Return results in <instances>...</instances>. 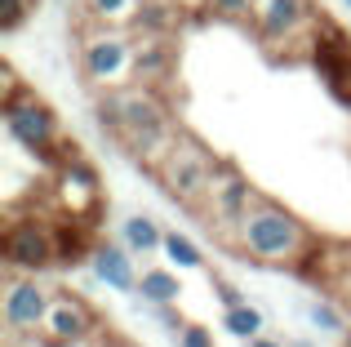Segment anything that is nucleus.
I'll return each instance as SVG.
<instances>
[{
    "label": "nucleus",
    "instance_id": "obj_1",
    "mask_svg": "<svg viewBox=\"0 0 351 347\" xmlns=\"http://www.w3.org/2000/svg\"><path fill=\"white\" fill-rule=\"evenodd\" d=\"M98 125L147 169H160L165 156L178 147V125H173L169 107L160 103L156 89L129 85V89H112V94L98 98Z\"/></svg>",
    "mask_w": 351,
    "mask_h": 347
},
{
    "label": "nucleus",
    "instance_id": "obj_2",
    "mask_svg": "<svg viewBox=\"0 0 351 347\" xmlns=\"http://www.w3.org/2000/svg\"><path fill=\"white\" fill-rule=\"evenodd\" d=\"M232 250H240L245 259L263 263V267H302L307 254H316V236L293 209L276 205V200H258L245 214V223L236 227Z\"/></svg>",
    "mask_w": 351,
    "mask_h": 347
},
{
    "label": "nucleus",
    "instance_id": "obj_3",
    "mask_svg": "<svg viewBox=\"0 0 351 347\" xmlns=\"http://www.w3.org/2000/svg\"><path fill=\"white\" fill-rule=\"evenodd\" d=\"M0 116H5V134L23 152H32L36 160L62 165V160L80 156L76 143L62 139V125H58V116L49 112V103H40L32 89H23V94H14L9 103H0Z\"/></svg>",
    "mask_w": 351,
    "mask_h": 347
},
{
    "label": "nucleus",
    "instance_id": "obj_4",
    "mask_svg": "<svg viewBox=\"0 0 351 347\" xmlns=\"http://www.w3.org/2000/svg\"><path fill=\"white\" fill-rule=\"evenodd\" d=\"M218 169H223V160H218L214 152L205 147V143H196V139H187V134H182L178 147L165 156L160 169H156V178H160V187L169 191L178 205L200 209V200L209 196V187H214Z\"/></svg>",
    "mask_w": 351,
    "mask_h": 347
},
{
    "label": "nucleus",
    "instance_id": "obj_5",
    "mask_svg": "<svg viewBox=\"0 0 351 347\" xmlns=\"http://www.w3.org/2000/svg\"><path fill=\"white\" fill-rule=\"evenodd\" d=\"M249 27L258 32L263 45L293 53V49H302V45H316L325 18L316 14L311 0H258L254 5V23Z\"/></svg>",
    "mask_w": 351,
    "mask_h": 347
},
{
    "label": "nucleus",
    "instance_id": "obj_6",
    "mask_svg": "<svg viewBox=\"0 0 351 347\" xmlns=\"http://www.w3.org/2000/svg\"><path fill=\"white\" fill-rule=\"evenodd\" d=\"M80 67H85L89 85H98L103 94L129 89V80H134V32L89 27L80 36Z\"/></svg>",
    "mask_w": 351,
    "mask_h": 347
},
{
    "label": "nucleus",
    "instance_id": "obj_7",
    "mask_svg": "<svg viewBox=\"0 0 351 347\" xmlns=\"http://www.w3.org/2000/svg\"><path fill=\"white\" fill-rule=\"evenodd\" d=\"M258 200H263V196H258L254 182H249L240 169L223 165V169H218V178H214V187H209V196L200 200L196 214L205 218L209 232H218L227 245H232V241H236V227L245 223V214L258 205Z\"/></svg>",
    "mask_w": 351,
    "mask_h": 347
},
{
    "label": "nucleus",
    "instance_id": "obj_8",
    "mask_svg": "<svg viewBox=\"0 0 351 347\" xmlns=\"http://www.w3.org/2000/svg\"><path fill=\"white\" fill-rule=\"evenodd\" d=\"M58 263V227L36 214H18L5 227V267L36 276V272Z\"/></svg>",
    "mask_w": 351,
    "mask_h": 347
},
{
    "label": "nucleus",
    "instance_id": "obj_9",
    "mask_svg": "<svg viewBox=\"0 0 351 347\" xmlns=\"http://www.w3.org/2000/svg\"><path fill=\"white\" fill-rule=\"evenodd\" d=\"M49 191H53V205H58L62 223H85L103 205V182H98V169L85 156H71L62 165H53Z\"/></svg>",
    "mask_w": 351,
    "mask_h": 347
},
{
    "label": "nucleus",
    "instance_id": "obj_10",
    "mask_svg": "<svg viewBox=\"0 0 351 347\" xmlns=\"http://www.w3.org/2000/svg\"><path fill=\"white\" fill-rule=\"evenodd\" d=\"M94 334H98V312L80 294L58 289L49 316H45V325H40V334H36V343L40 347H80V343L94 339Z\"/></svg>",
    "mask_w": 351,
    "mask_h": 347
},
{
    "label": "nucleus",
    "instance_id": "obj_11",
    "mask_svg": "<svg viewBox=\"0 0 351 347\" xmlns=\"http://www.w3.org/2000/svg\"><path fill=\"white\" fill-rule=\"evenodd\" d=\"M53 294L58 289H45L36 276H9L5 285V298H0V316H5V330L14 334V339H23V334H40L45 316H49L53 307Z\"/></svg>",
    "mask_w": 351,
    "mask_h": 347
},
{
    "label": "nucleus",
    "instance_id": "obj_12",
    "mask_svg": "<svg viewBox=\"0 0 351 347\" xmlns=\"http://www.w3.org/2000/svg\"><path fill=\"white\" fill-rule=\"evenodd\" d=\"M173 40L169 36H134V85L156 89L173 71Z\"/></svg>",
    "mask_w": 351,
    "mask_h": 347
},
{
    "label": "nucleus",
    "instance_id": "obj_13",
    "mask_svg": "<svg viewBox=\"0 0 351 347\" xmlns=\"http://www.w3.org/2000/svg\"><path fill=\"white\" fill-rule=\"evenodd\" d=\"M89 267H94V276L103 280L107 289H120V294H129V289H134V294H138V272H134V254H129L125 245L98 241L94 250H89Z\"/></svg>",
    "mask_w": 351,
    "mask_h": 347
},
{
    "label": "nucleus",
    "instance_id": "obj_14",
    "mask_svg": "<svg viewBox=\"0 0 351 347\" xmlns=\"http://www.w3.org/2000/svg\"><path fill=\"white\" fill-rule=\"evenodd\" d=\"M143 5L147 0H80L89 27H116V32H134Z\"/></svg>",
    "mask_w": 351,
    "mask_h": 347
},
{
    "label": "nucleus",
    "instance_id": "obj_15",
    "mask_svg": "<svg viewBox=\"0 0 351 347\" xmlns=\"http://www.w3.org/2000/svg\"><path fill=\"white\" fill-rule=\"evenodd\" d=\"M138 298L152 307H178L182 298V280L173 267H147L143 276H138Z\"/></svg>",
    "mask_w": 351,
    "mask_h": 347
},
{
    "label": "nucleus",
    "instance_id": "obj_16",
    "mask_svg": "<svg viewBox=\"0 0 351 347\" xmlns=\"http://www.w3.org/2000/svg\"><path fill=\"white\" fill-rule=\"evenodd\" d=\"M120 245H125L129 254H156V250H165V232H160L156 218L129 214L125 223H120Z\"/></svg>",
    "mask_w": 351,
    "mask_h": 347
},
{
    "label": "nucleus",
    "instance_id": "obj_17",
    "mask_svg": "<svg viewBox=\"0 0 351 347\" xmlns=\"http://www.w3.org/2000/svg\"><path fill=\"white\" fill-rule=\"evenodd\" d=\"M178 18H182V9L173 0H147L134 23V36H169L178 27Z\"/></svg>",
    "mask_w": 351,
    "mask_h": 347
},
{
    "label": "nucleus",
    "instance_id": "obj_18",
    "mask_svg": "<svg viewBox=\"0 0 351 347\" xmlns=\"http://www.w3.org/2000/svg\"><path fill=\"white\" fill-rule=\"evenodd\" d=\"M165 263H169L173 272H200L205 267V254H200V245L191 241V236L182 232H165Z\"/></svg>",
    "mask_w": 351,
    "mask_h": 347
},
{
    "label": "nucleus",
    "instance_id": "obj_19",
    "mask_svg": "<svg viewBox=\"0 0 351 347\" xmlns=\"http://www.w3.org/2000/svg\"><path fill=\"white\" fill-rule=\"evenodd\" d=\"M263 325H267V316L258 312L254 303H245V307H232V312H223V330L232 334V339H240V343H254V339H263Z\"/></svg>",
    "mask_w": 351,
    "mask_h": 347
},
{
    "label": "nucleus",
    "instance_id": "obj_20",
    "mask_svg": "<svg viewBox=\"0 0 351 347\" xmlns=\"http://www.w3.org/2000/svg\"><path fill=\"white\" fill-rule=\"evenodd\" d=\"M307 321H311V330H320V334H347V321L334 303H311Z\"/></svg>",
    "mask_w": 351,
    "mask_h": 347
},
{
    "label": "nucleus",
    "instance_id": "obj_21",
    "mask_svg": "<svg viewBox=\"0 0 351 347\" xmlns=\"http://www.w3.org/2000/svg\"><path fill=\"white\" fill-rule=\"evenodd\" d=\"M254 5L258 0H209V14L223 23H254Z\"/></svg>",
    "mask_w": 351,
    "mask_h": 347
},
{
    "label": "nucleus",
    "instance_id": "obj_22",
    "mask_svg": "<svg viewBox=\"0 0 351 347\" xmlns=\"http://www.w3.org/2000/svg\"><path fill=\"white\" fill-rule=\"evenodd\" d=\"M36 0H0V32H18L32 18Z\"/></svg>",
    "mask_w": 351,
    "mask_h": 347
},
{
    "label": "nucleus",
    "instance_id": "obj_23",
    "mask_svg": "<svg viewBox=\"0 0 351 347\" xmlns=\"http://www.w3.org/2000/svg\"><path fill=\"white\" fill-rule=\"evenodd\" d=\"M214 298L223 303V312H232V307H245V303H249V298L240 294L232 280H223V276H214Z\"/></svg>",
    "mask_w": 351,
    "mask_h": 347
},
{
    "label": "nucleus",
    "instance_id": "obj_24",
    "mask_svg": "<svg viewBox=\"0 0 351 347\" xmlns=\"http://www.w3.org/2000/svg\"><path fill=\"white\" fill-rule=\"evenodd\" d=\"M173 343H178V347H214V334H209L205 325H187Z\"/></svg>",
    "mask_w": 351,
    "mask_h": 347
},
{
    "label": "nucleus",
    "instance_id": "obj_25",
    "mask_svg": "<svg viewBox=\"0 0 351 347\" xmlns=\"http://www.w3.org/2000/svg\"><path fill=\"white\" fill-rule=\"evenodd\" d=\"M156 321H160L165 330L173 334V339H178V334L187 330V321H182V312H178V307H156Z\"/></svg>",
    "mask_w": 351,
    "mask_h": 347
},
{
    "label": "nucleus",
    "instance_id": "obj_26",
    "mask_svg": "<svg viewBox=\"0 0 351 347\" xmlns=\"http://www.w3.org/2000/svg\"><path fill=\"white\" fill-rule=\"evenodd\" d=\"M182 14H196V9H209V0H173Z\"/></svg>",
    "mask_w": 351,
    "mask_h": 347
},
{
    "label": "nucleus",
    "instance_id": "obj_27",
    "mask_svg": "<svg viewBox=\"0 0 351 347\" xmlns=\"http://www.w3.org/2000/svg\"><path fill=\"white\" fill-rule=\"evenodd\" d=\"M245 347H289V343H276V339H267V334H263V339H254V343H245Z\"/></svg>",
    "mask_w": 351,
    "mask_h": 347
},
{
    "label": "nucleus",
    "instance_id": "obj_28",
    "mask_svg": "<svg viewBox=\"0 0 351 347\" xmlns=\"http://www.w3.org/2000/svg\"><path fill=\"white\" fill-rule=\"evenodd\" d=\"M289 347H316V343H307V339H293Z\"/></svg>",
    "mask_w": 351,
    "mask_h": 347
},
{
    "label": "nucleus",
    "instance_id": "obj_29",
    "mask_svg": "<svg viewBox=\"0 0 351 347\" xmlns=\"http://www.w3.org/2000/svg\"><path fill=\"white\" fill-rule=\"evenodd\" d=\"M103 347H120V343H103Z\"/></svg>",
    "mask_w": 351,
    "mask_h": 347
},
{
    "label": "nucleus",
    "instance_id": "obj_30",
    "mask_svg": "<svg viewBox=\"0 0 351 347\" xmlns=\"http://www.w3.org/2000/svg\"><path fill=\"white\" fill-rule=\"evenodd\" d=\"M343 5H347V9H351V0H343Z\"/></svg>",
    "mask_w": 351,
    "mask_h": 347
}]
</instances>
